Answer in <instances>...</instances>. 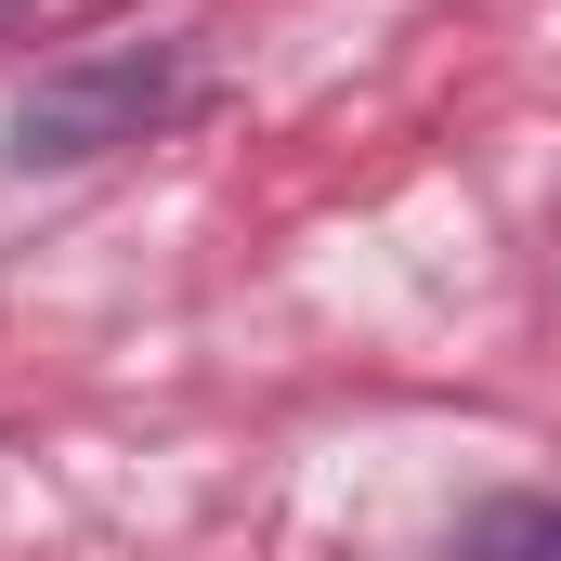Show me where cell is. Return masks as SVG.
<instances>
[{"instance_id": "obj_1", "label": "cell", "mask_w": 561, "mask_h": 561, "mask_svg": "<svg viewBox=\"0 0 561 561\" xmlns=\"http://www.w3.org/2000/svg\"><path fill=\"white\" fill-rule=\"evenodd\" d=\"M170 105H183V79H157V66H92V79L39 92L13 131H26V157H92V144H131L144 118H170Z\"/></svg>"}, {"instance_id": "obj_3", "label": "cell", "mask_w": 561, "mask_h": 561, "mask_svg": "<svg viewBox=\"0 0 561 561\" xmlns=\"http://www.w3.org/2000/svg\"><path fill=\"white\" fill-rule=\"evenodd\" d=\"M0 13H26V0H0Z\"/></svg>"}, {"instance_id": "obj_2", "label": "cell", "mask_w": 561, "mask_h": 561, "mask_svg": "<svg viewBox=\"0 0 561 561\" xmlns=\"http://www.w3.org/2000/svg\"><path fill=\"white\" fill-rule=\"evenodd\" d=\"M457 561H561V496H496L457 523Z\"/></svg>"}]
</instances>
